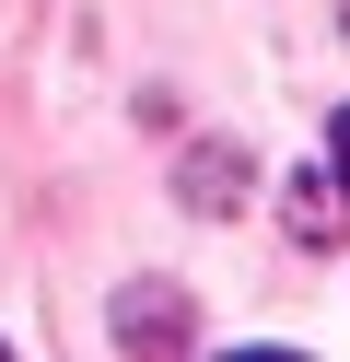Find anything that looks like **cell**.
Masks as SVG:
<instances>
[{
    "label": "cell",
    "instance_id": "obj_3",
    "mask_svg": "<svg viewBox=\"0 0 350 362\" xmlns=\"http://www.w3.org/2000/svg\"><path fill=\"white\" fill-rule=\"evenodd\" d=\"M327 152H339V187H350V105H339V129H327Z\"/></svg>",
    "mask_w": 350,
    "mask_h": 362
},
{
    "label": "cell",
    "instance_id": "obj_2",
    "mask_svg": "<svg viewBox=\"0 0 350 362\" xmlns=\"http://www.w3.org/2000/svg\"><path fill=\"white\" fill-rule=\"evenodd\" d=\"M117 339H187V304L175 292H129L117 304Z\"/></svg>",
    "mask_w": 350,
    "mask_h": 362
},
{
    "label": "cell",
    "instance_id": "obj_1",
    "mask_svg": "<svg viewBox=\"0 0 350 362\" xmlns=\"http://www.w3.org/2000/svg\"><path fill=\"white\" fill-rule=\"evenodd\" d=\"M339 211H350V187H327V164H315V175H292V234H303V245L339 234Z\"/></svg>",
    "mask_w": 350,
    "mask_h": 362
}]
</instances>
